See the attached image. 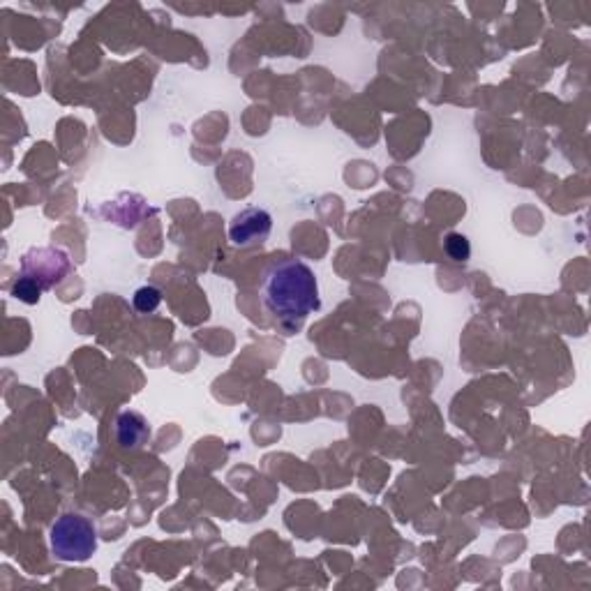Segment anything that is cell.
Instances as JSON below:
<instances>
[{"mask_svg":"<svg viewBox=\"0 0 591 591\" xmlns=\"http://www.w3.org/2000/svg\"><path fill=\"white\" fill-rule=\"evenodd\" d=\"M42 291L44 289L40 287V284H35L33 280H28V278H24V275H21V278L17 282H14L12 296H17L19 301H24L28 305H35L37 301H40Z\"/></svg>","mask_w":591,"mask_h":591,"instance_id":"obj_7","label":"cell"},{"mask_svg":"<svg viewBox=\"0 0 591 591\" xmlns=\"http://www.w3.org/2000/svg\"><path fill=\"white\" fill-rule=\"evenodd\" d=\"M273 218L264 208H245L229 224V238L238 248H252L261 245L271 236Z\"/></svg>","mask_w":591,"mask_h":591,"instance_id":"obj_4","label":"cell"},{"mask_svg":"<svg viewBox=\"0 0 591 591\" xmlns=\"http://www.w3.org/2000/svg\"><path fill=\"white\" fill-rule=\"evenodd\" d=\"M49 543L61 561H88L97 552V531L84 515L65 513L51 527Z\"/></svg>","mask_w":591,"mask_h":591,"instance_id":"obj_2","label":"cell"},{"mask_svg":"<svg viewBox=\"0 0 591 591\" xmlns=\"http://www.w3.org/2000/svg\"><path fill=\"white\" fill-rule=\"evenodd\" d=\"M261 301L280 326L298 331L321 305L314 271L301 259H273L261 275Z\"/></svg>","mask_w":591,"mask_h":591,"instance_id":"obj_1","label":"cell"},{"mask_svg":"<svg viewBox=\"0 0 591 591\" xmlns=\"http://www.w3.org/2000/svg\"><path fill=\"white\" fill-rule=\"evenodd\" d=\"M67 271H70V259H67L65 252L54 248L33 250L21 261V275L40 284L42 289H49L56 282H61Z\"/></svg>","mask_w":591,"mask_h":591,"instance_id":"obj_3","label":"cell"},{"mask_svg":"<svg viewBox=\"0 0 591 591\" xmlns=\"http://www.w3.org/2000/svg\"><path fill=\"white\" fill-rule=\"evenodd\" d=\"M151 439L148 421L139 411H123L116 418V441L123 451H139Z\"/></svg>","mask_w":591,"mask_h":591,"instance_id":"obj_5","label":"cell"},{"mask_svg":"<svg viewBox=\"0 0 591 591\" xmlns=\"http://www.w3.org/2000/svg\"><path fill=\"white\" fill-rule=\"evenodd\" d=\"M132 303H134V308H137V312L151 314V312H155L157 308H160L162 294H160V289H157V287H151V284H146V287H141V289L134 291Z\"/></svg>","mask_w":591,"mask_h":591,"instance_id":"obj_6","label":"cell"},{"mask_svg":"<svg viewBox=\"0 0 591 591\" xmlns=\"http://www.w3.org/2000/svg\"><path fill=\"white\" fill-rule=\"evenodd\" d=\"M444 248L453 261H467L471 257V245L462 234H448Z\"/></svg>","mask_w":591,"mask_h":591,"instance_id":"obj_8","label":"cell"}]
</instances>
